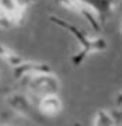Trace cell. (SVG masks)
Masks as SVG:
<instances>
[{
    "label": "cell",
    "instance_id": "4",
    "mask_svg": "<svg viewBox=\"0 0 122 126\" xmlns=\"http://www.w3.org/2000/svg\"><path fill=\"white\" fill-rule=\"evenodd\" d=\"M81 1L90 7V10L95 14L100 24L104 23L111 16L118 3V0H81Z\"/></svg>",
    "mask_w": 122,
    "mask_h": 126
},
{
    "label": "cell",
    "instance_id": "8",
    "mask_svg": "<svg viewBox=\"0 0 122 126\" xmlns=\"http://www.w3.org/2000/svg\"><path fill=\"white\" fill-rule=\"evenodd\" d=\"M121 24H122V23H121Z\"/></svg>",
    "mask_w": 122,
    "mask_h": 126
},
{
    "label": "cell",
    "instance_id": "6",
    "mask_svg": "<svg viewBox=\"0 0 122 126\" xmlns=\"http://www.w3.org/2000/svg\"><path fill=\"white\" fill-rule=\"evenodd\" d=\"M118 118L108 109H98L93 118L94 126H114L118 123Z\"/></svg>",
    "mask_w": 122,
    "mask_h": 126
},
{
    "label": "cell",
    "instance_id": "1",
    "mask_svg": "<svg viewBox=\"0 0 122 126\" xmlns=\"http://www.w3.org/2000/svg\"><path fill=\"white\" fill-rule=\"evenodd\" d=\"M49 20L53 24H56L58 27L63 28V30H66L68 32H70V34L74 36V39L77 41V44H79V50L70 58L73 66H76V67L80 66L81 63L86 60L87 56H90V55H93V53H97V52H104V50H107V48H108L107 41H105L104 38H91V36H88L84 31L79 30L76 25L69 24L68 21H65L62 18L56 17V16H51Z\"/></svg>",
    "mask_w": 122,
    "mask_h": 126
},
{
    "label": "cell",
    "instance_id": "5",
    "mask_svg": "<svg viewBox=\"0 0 122 126\" xmlns=\"http://www.w3.org/2000/svg\"><path fill=\"white\" fill-rule=\"evenodd\" d=\"M9 105L14 109V112H17L21 116H28L31 112V102L25 94H20V93H14V94L7 97Z\"/></svg>",
    "mask_w": 122,
    "mask_h": 126
},
{
    "label": "cell",
    "instance_id": "3",
    "mask_svg": "<svg viewBox=\"0 0 122 126\" xmlns=\"http://www.w3.org/2000/svg\"><path fill=\"white\" fill-rule=\"evenodd\" d=\"M62 108H63V104L59 98L58 93L41 95L39 99H38V109L45 116H49V118L56 116V115L62 112Z\"/></svg>",
    "mask_w": 122,
    "mask_h": 126
},
{
    "label": "cell",
    "instance_id": "7",
    "mask_svg": "<svg viewBox=\"0 0 122 126\" xmlns=\"http://www.w3.org/2000/svg\"><path fill=\"white\" fill-rule=\"evenodd\" d=\"M0 59H3V60H4L9 66H11V67L20 64V63L24 60L18 53H16L13 49H10L9 46L3 45V44H0Z\"/></svg>",
    "mask_w": 122,
    "mask_h": 126
},
{
    "label": "cell",
    "instance_id": "2",
    "mask_svg": "<svg viewBox=\"0 0 122 126\" xmlns=\"http://www.w3.org/2000/svg\"><path fill=\"white\" fill-rule=\"evenodd\" d=\"M55 1H56L58 4L63 6L65 9H68V10H70V11H73V13L81 16V17L93 27L94 31H100L101 24H100V21L97 20L95 14L93 13L90 10V7L87 4H84L81 0H55Z\"/></svg>",
    "mask_w": 122,
    "mask_h": 126
}]
</instances>
